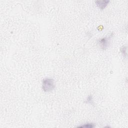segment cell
<instances>
[{
    "instance_id": "6da1fadb",
    "label": "cell",
    "mask_w": 128,
    "mask_h": 128,
    "mask_svg": "<svg viewBox=\"0 0 128 128\" xmlns=\"http://www.w3.org/2000/svg\"><path fill=\"white\" fill-rule=\"evenodd\" d=\"M55 88L54 80L50 78H46L43 80L42 83V88L45 92L52 91Z\"/></svg>"
},
{
    "instance_id": "277c9868",
    "label": "cell",
    "mask_w": 128,
    "mask_h": 128,
    "mask_svg": "<svg viewBox=\"0 0 128 128\" xmlns=\"http://www.w3.org/2000/svg\"><path fill=\"white\" fill-rule=\"evenodd\" d=\"M94 124H84L80 126L79 127H82V128H92L94 127Z\"/></svg>"
},
{
    "instance_id": "7a4b0ae2",
    "label": "cell",
    "mask_w": 128,
    "mask_h": 128,
    "mask_svg": "<svg viewBox=\"0 0 128 128\" xmlns=\"http://www.w3.org/2000/svg\"><path fill=\"white\" fill-rule=\"evenodd\" d=\"M110 38L108 37L104 38L99 40L98 44L102 49H106L108 46L109 44Z\"/></svg>"
},
{
    "instance_id": "3957f363",
    "label": "cell",
    "mask_w": 128,
    "mask_h": 128,
    "mask_svg": "<svg viewBox=\"0 0 128 128\" xmlns=\"http://www.w3.org/2000/svg\"><path fill=\"white\" fill-rule=\"evenodd\" d=\"M109 0H97L95 2L99 8L101 10L104 9L109 3Z\"/></svg>"
}]
</instances>
